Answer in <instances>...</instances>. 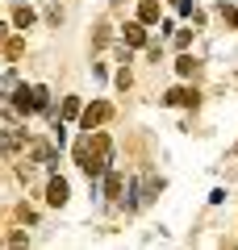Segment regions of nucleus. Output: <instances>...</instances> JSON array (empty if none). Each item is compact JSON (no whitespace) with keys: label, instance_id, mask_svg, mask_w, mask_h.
<instances>
[{"label":"nucleus","instance_id":"f3484780","mask_svg":"<svg viewBox=\"0 0 238 250\" xmlns=\"http://www.w3.org/2000/svg\"><path fill=\"white\" fill-rule=\"evenodd\" d=\"M4 42H9V25H0V46H4Z\"/></svg>","mask_w":238,"mask_h":250},{"label":"nucleus","instance_id":"1a4fd4ad","mask_svg":"<svg viewBox=\"0 0 238 250\" xmlns=\"http://www.w3.org/2000/svg\"><path fill=\"white\" fill-rule=\"evenodd\" d=\"M138 21H142V25H155V21H159V4H155V0H142Z\"/></svg>","mask_w":238,"mask_h":250},{"label":"nucleus","instance_id":"4468645a","mask_svg":"<svg viewBox=\"0 0 238 250\" xmlns=\"http://www.w3.org/2000/svg\"><path fill=\"white\" fill-rule=\"evenodd\" d=\"M79 113H84V108H79V100H75V96L63 100V121H71V117H79Z\"/></svg>","mask_w":238,"mask_h":250},{"label":"nucleus","instance_id":"ddd939ff","mask_svg":"<svg viewBox=\"0 0 238 250\" xmlns=\"http://www.w3.org/2000/svg\"><path fill=\"white\" fill-rule=\"evenodd\" d=\"M17 146H21L17 129H0V150H17Z\"/></svg>","mask_w":238,"mask_h":250},{"label":"nucleus","instance_id":"0eeeda50","mask_svg":"<svg viewBox=\"0 0 238 250\" xmlns=\"http://www.w3.org/2000/svg\"><path fill=\"white\" fill-rule=\"evenodd\" d=\"M125 46H146V29H142V21H125Z\"/></svg>","mask_w":238,"mask_h":250},{"label":"nucleus","instance_id":"f03ea898","mask_svg":"<svg viewBox=\"0 0 238 250\" xmlns=\"http://www.w3.org/2000/svg\"><path fill=\"white\" fill-rule=\"evenodd\" d=\"M109 117H113V104H105V100H96V104H88L84 113H79V121H84V129H96V125H105Z\"/></svg>","mask_w":238,"mask_h":250},{"label":"nucleus","instance_id":"9b49d317","mask_svg":"<svg viewBox=\"0 0 238 250\" xmlns=\"http://www.w3.org/2000/svg\"><path fill=\"white\" fill-rule=\"evenodd\" d=\"M196 67H201V62H196L192 54H180V59H176V71L184 75V80H188V75H196Z\"/></svg>","mask_w":238,"mask_h":250},{"label":"nucleus","instance_id":"f257e3e1","mask_svg":"<svg viewBox=\"0 0 238 250\" xmlns=\"http://www.w3.org/2000/svg\"><path fill=\"white\" fill-rule=\"evenodd\" d=\"M109 154H113V142H109V134H92V129H88V154L79 159V167L88 171L92 184H96V179L109 171Z\"/></svg>","mask_w":238,"mask_h":250},{"label":"nucleus","instance_id":"f8f14e48","mask_svg":"<svg viewBox=\"0 0 238 250\" xmlns=\"http://www.w3.org/2000/svg\"><path fill=\"white\" fill-rule=\"evenodd\" d=\"M29 154H34L38 163H54V150H50L46 142H29Z\"/></svg>","mask_w":238,"mask_h":250},{"label":"nucleus","instance_id":"a211bd4d","mask_svg":"<svg viewBox=\"0 0 238 250\" xmlns=\"http://www.w3.org/2000/svg\"><path fill=\"white\" fill-rule=\"evenodd\" d=\"M176 4H180V0H176Z\"/></svg>","mask_w":238,"mask_h":250},{"label":"nucleus","instance_id":"2eb2a0df","mask_svg":"<svg viewBox=\"0 0 238 250\" xmlns=\"http://www.w3.org/2000/svg\"><path fill=\"white\" fill-rule=\"evenodd\" d=\"M34 104H38V113H42V108L50 104V92H46V88H34Z\"/></svg>","mask_w":238,"mask_h":250},{"label":"nucleus","instance_id":"7ed1b4c3","mask_svg":"<svg viewBox=\"0 0 238 250\" xmlns=\"http://www.w3.org/2000/svg\"><path fill=\"white\" fill-rule=\"evenodd\" d=\"M163 100H167V104H180V108H196V104H201L196 88H171V92H167Z\"/></svg>","mask_w":238,"mask_h":250},{"label":"nucleus","instance_id":"6e6552de","mask_svg":"<svg viewBox=\"0 0 238 250\" xmlns=\"http://www.w3.org/2000/svg\"><path fill=\"white\" fill-rule=\"evenodd\" d=\"M29 25H34V9H29V4H17V13H13V29H21V34H25Z\"/></svg>","mask_w":238,"mask_h":250},{"label":"nucleus","instance_id":"423d86ee","mask_svg":"<svg viewBox=\"0 0 238 250\" xmlns=\"http://www.w3.org/2000/svg\"><path fill=\"white\" fill-rule=\"evenodd\" d=\"M121 192H125V175H121V171H105V196L117 200Z\"/></svg>","mask_w":238,"mask_h":250},{"label":"nucleus","instance_id":"dca6fc26","mask_svg":"<svg viewBox=\"0 0 238 250\" xmlns=\"http://www.w3.org/2000/svg\"><path fill=\"white\" fill-rule=\"evenodd\" d=\"M217 13H221V17H226V21H230V25H234V29H238V9H234V4H221V9H217Z\"/></svg>","mask_w":238,"mask_h":250},{"label":"nucleus","instance_id":"20e7f679","mask_svg":"<svg viewBox=\"0 0 238 250\" xmlns=\"http://www.w3.org/2000/svg\"><path fill=\"white\" fill-rule=\"evenodd\" d=\"M13 108L17 113H38V104H34V88H13Z\"/></svg>","mask_w":238,"mask_h":250},{"label":"nucleus","instance_id":"9d476101","mask_svg":"<svg viewBox=\"0 0 238 250\" xmlns=\"http://www.w3.org/2000/svg\"><path fill=\"white\" fill-rule=\"evenodd\" d=\"M0 50H4V59H9V62H17L21 54H25V42H21V38H9V42L0 46Z\"/></svg>","mask_w":238,"mask_h":250},{"label":"nucleus","instance_id":"39448f33","mask_svg":"<svg viewBox=\"0 0 238 250\" xmlns=\"http://www.w3.org/2000/svg\"><path fill=\"white\" fill-rule=\"evenodd\" d=\"M46 200H50L54 208H59V205H67V179H63V175H54L50 184H46Z\"/></svg>","mask_w":238,"mask_h":250}]
</instances>
